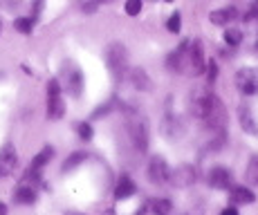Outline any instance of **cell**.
I'll return each mask as SVG.
<instances>
[{
	"label": "cell",
	"instance_id": "36",
	"mask_svg": "<svg viewBox=\"0 0 258 215\" xmlns=\"http://www.w3.org/2000/svg\"><path fill=\"white\" fill-rule=\"evenodd\" d=\"M106 215H115V211H108V213H106Z\"/></svg>",
	"mask_w": 258,
	"mask_h": 215
},
{
	"label": "cell",
	"instance_id": "1",
	"mask_svg": "<svg viewBox=\"0 0 258 215\" xmlns=\"http://www.w3.org/2000/svg\"><path fill=\"white\" fill-rule=\"evenodd\" d=\"M103 58H106L108 69L112 72V79H115V81H119V79L123 77V72H126V67H128L126 45H121V43H110V45L106 47V52H103Z\"/></svg>",
	"mask_w": 258,
	"mask_h": 215
},
{
	"label": "cell",
	"instance_id": "25",
	"mask_svg": "<svg viewBox=\"0 0 258 215\" xmlns=\"http://www.w3.org/2000/svg\"><path fill=\"white\" fill-rule=\"evenodd\" d=\"M171 208H173V204H171V199H155L153 202V213L155 215H171Z\"/></svg>",
	"mask_w": 258,
	"mask_h": 215
},
{
	"label": "cell",
	"instance_id": "10",
	"mask_svg": "<svg viewBox=\"0 0 258 215\" xmlns=\"http://www.w3.org/2000/svg\"><path fill=\"white\" fill-rule=\"evenodd\" d=\"M168 182H171L175 188H186V186H191V184L196 182V168L188 166V164H184V166H180V168H175V171H171V175H168Z\"/></svg>",
	"mask_w": 258,
	"mask_h": 215
},
{
	"label": "cell",
	"instance_id": "3",
	"mask_svg": "<svg viewBox=\"0 0 258 215\" xmlns=\"http://www.w3.org/2000/svg\"><path fill=\"white\" fill-rule=\"evenodd\" d=\"M66 112V103H63V90L61 81L52 79L47 83V117L49 119H61Z\"/></svg>",
	"mask_w": 258,
	"mask_h": 215
},
{
	"label": "cell",
	"instance_id": "34",
	"mask_svg": "<svg viewBox=\"0 0 258 215\" xmlns=\"http://www.w3.org/2000/svg\"><path fill=\"white\" fill-rule=\"evenodd\" d=\"M220 215H238V208L236 206H227V208H222Z\"/></svg>",
	"mask_w": 258,
	"mask_h": 215
},
{
	"label": "cell",
	"instance_id": "4",
	"mask_svg": "<svg viewBox=\"0 0 258 215\" xmlns=\"http://www.w3.org/2000/svg\"><path fill=\"white\" fill-rule=\"evenodd\" d=\"M202 121L207 123L211 130H216V132H225V123H227V112H225V106H222V101L213 94L211 97V103L209 108H207V114Z\"/></svg>",
	"mask_w": 258,
	"mask_h": 215
},
{
	"label": "cell",
	"instance_id": "33",
	"mask_svg": "<svg viewBox=\"0 0 258 215\" xmlns=\"http://www.w3.org/2000/svg\"><path fill=\"white\" fill-rule=\"evenodd\" d=\"M18 3H21V0H0V7H7V9H12V7H16Z\"/></svg>",
	"mask_w": 258,
	"mask_h": 215
},
{
	"label": "cell",
	"instance_id": "23",
	"mask_svg": "<svg viewBox=\"0 0 258 215\" xmlns=\"http://www.w3.org/2000/svg\"><path fill=\"white\" fill-rule=\"evenodd\" d=\"M34 25H36V21H34L32 16H21V18H16V21H14V27H16L21 34H32Z\"/></svg>",
	"mask_w": 258,
	"mask_h": 215
},
{
	"label": "cell",
	"instance_id": "13",
	"mask_svg": "<svg viewBox=\"0 0 258 215\" xmlns=\"http://www.w3.org/2000/svg\"><path fill=\"white\" fill-rule=\"evenodd\" d=\"M207 182H209L211 188H218V191H225V188L231 186V173L227 168L218 166V168H211L209 175H207Z\"/></svg>",
	"mask_w": 258,
	"mask_h": 215
},
{
	"label": "cell",
	"instance_id": "26",
	"mask_svg": "<svg viewBox=\"0 0 258 215\" xmlns=\"http://www.w3.org/2000/svg\"><path fill=\"white\" fill-rule=\"evenodd\" d=\"M225 43L231 45V47L240 45L242 43V32H240V29H227V32H225Z\"/></svg>",
	"mask_w": 258,
	"mask_h": 215
},
{
	"label": "cell",
	"instance_id": "5",
	"mask_svg": "<svg viewBox=\"0 0 258 215\" xmlns=\"http://www.w3.org/2000/svg\"><path fill=\"white\" fill-rule=\"evenodd\" d=\"M61 77H63V86H66L68 94H70V97H81V90H83V74H81V69H79L72 61H68V63H63Z\"/></svg>",
	"mask_w": 258,
	"mask_h": 215
},
{
	"label": "cell",
	"instance_id": "11",
	"mask_svg": "<svg viewBox=\"0 0 258 215\" xmlns=\"http://www.w3.org/2000/svg\"><path fill=\"white\" fill-rule=\"evenodd\" d=\"M168 175H171V171H168L166 162L162 157H153L151 159V166H148V177H151L153 184H166L168 182Z\"/></svg>",
	"mask_w": 258,
	"mask_h": 215
},
{
	"label": "cell",
	"instance_id": "12",
	"mask_svg": "<svg viewBox=\"0 0 258 215\" xmlns=\"http://www.w3.org/2000/svg\"><path fill=\"white\" fill-rule=\"evenodd\" d=\"M186 52H188V43H182L180 47L168 54L166 65L171 72H186Z\"/></svg>",
	"mask_w": 258,
	"mask_h": 215
},
{
	"label": "cell",
	"instance_id": "30",
	"mask_svg": "<svg viewBox=\"0 0 258 215\" xmlns=\"http://www.w3.org/2000/svg\"><path fill=\"white\" fill-rule=\"evenodd\" d=\"M216 77H218V65L216 61H209L207 63V79H209V83L216 81Z\"/></svg>",
	"mask_w": 258,
	"mask_h": 215
},
{
	"label": "cell",
	"instance_id": "32",
	"mask_svg": "<svg viewBox=\"0 0 258 215\" xmlns=\"http://www.w3.org/2000/svg\"><path fill=\"white\" fill-rule=\"evenodd\" d=\"M249 18H254V21H258V0H254L249 7Z\"/></svg>",
	"mask_w": 258,
	"mask_h": 215
},
{
	"label": "cell",
	"instance_id": "37",
	"mask_svg": "<svg viewBox=\"0 0 258 215\" xmlns=\"http://www.w3.org/2000/svg\"><path fill=\"white\" fill-rule=\"evenodd\" d=\"M68 215H79V213H68Z\"/></svg>",
	"mask_w": 258,
	"mask_h": 215
},
{
	"label": "cell",
	"instance_id": "16",
	"mask_svg": "<svg viewBox=\"0 0 258 215\" xmlns=\"http://www.w3.org/2000/svg\"><path fill=\"white\" fill-rule=\"evenodd\" d=\"M238 117H240V126L245 132H249V134H256L258 132V128H256V121H254V114H251V110L247 108V106H240L238 108Z\"/></svg>",
	"mask_w": 258,
	"mask_h": 215
},
{
	"label": "cell",
	"instance_id": "27",
	"mask_svg": "<svg viewBox=\"0 0 258 215\" xmlns=\"http://www.w3.org/2000/svg\"><path fill=\"white\" fill-rule=\"evenodd\" d=\"M180 27H182V16L180 14H173V16L168 18V23H166V29L171 34H177L180 32Z\"/></svg>",
	"mask_w": 258,
	"mask_h": 215
},
{
	"label": "cell",
	"instance_id": "2",
	"mask_svg": "<svg viewBox=\"0 0 258 215\" xmlns=\"http://www.w3.org/2000/svg\"><path fill=\"white\" fill-rule=\"evenodd\" d=\"M128 134H131L133 146L137 148L140 153H144L148 148V126L146 119L142 117L140 112H128Z\"/></svg>",
	"mask_w": 258,
	"mask_h": 215
},
{
	"label": "cell",
	"instance_id": "31",
	"mask_svg": "<svg viewBox=\"0 0 258 215\" xmlns=\"http://www.w3.org/2000/svg\"><path fill=\"white\" fill-rule=\"evenodd\" d=\"M110 108H112V101L103 103V106H99V110L92 114V117H94V119H99V117H101V114H108V112H110Z\"/></svg>",
	"mask_w": 258,
	"mask_h": 215
},
{
	"label": "cell",
	"instance_id": "29",
	"mask_svg": "<svg viewBox=\"0 0 258 215\" xmlns=\"http://www.w3.org/2000/svg\"><path fill=\"white\" fill-rule=\"evenodd\" d=\"M79 137H81L83 141H90L92 139V126L90 123H79Z\"/></svg>",
	"mask_w": 258,
	"mask_h": 215
},
{
	"label": "cell",
	"instance_id": "15",
	"mask_svg": "<svg viewBox=\"0 0 258 215\" xmlns=\"http://www.w3.org/2000/svg\"><path fill=\"white\" fill-rule=\"evenodd\" d=\"M236 18H238L236 7H222V9H216V12L209 14V21L213 25H227V23L236 21Z\"/></svg>",
	"mask_w": 258,
	"mask_h": 215
},
{
	"label": "cell",
	"instance_id": "21",
	"mask_svg": "<svg viewBox=\"0 0 258 215\" xmlns=\"http://www.w3.org/2000/svg\"><path fill=\"white\" fill-rule=\"evenodd\" d=\"M16 202H21V204H34L36 202V191H34L32 186H18L16 188Z\"/></svg>",
	"mask_w": 258,
	"mask_h": 215
},
{
	"label": "cell",
	"instance_id": "35",
	"mask_svg": "<svg viewBox=\"0 0 258 215\" xmlns=\"http://www.w3.org/2000/svg\"><path fill=\"white\" fill-rule=\"evenodd\" d=\"M0 215H7V206H5L3 202H0Z\"/></svg>",
	"mask_w": 258,
	"mask_h": 215
},
{
	"label": "cell",
	"instance_id": "19",
	"mask_svg": "<svg viewBox=\"0 0 258 215\" xmlns=\"http://www.w3.org/2000/svg\"><path fill=\"white\" fill-rule=\"evenodd\" d=\"M52 157H54V148H52V146H45L41 153L36 155V157H34V162H32V166H29V171L41 173V168L45 166V164H47Z\"/></svg>",
	"mask_w": 258,
	"mask_h": 215
},
{
	"label": "cell",
	"instance_id": "28",
	"mask_svg": "<svg viewBox=\"0 0 258 215\" xmlns=\"http://www.w3.org/2000/svg\"><path fill=\"white\" fill-rule=\"evenodd\" d=\"M142 12V0H126V14L128 16H137Z\"/></svg>",
	"mask_w": 258,
	"mask_h": 215
},
{
	"label": "cell",
	"instance_id": "20",
	"mask_svg": "<svg viewBox=\"0 0 258 215\" xmlns=\"http://www.w3.org/2000/svg\"><path fill=\"white\" fill-rule=\"evenodd\" d=\"M231 197H234V202H238V204H251L256 199V195L247 186H236L234 191H231Z\"/></svg>",
	"mask_w": 258,
	"mask_h": 215
},
{
	"label": "cell",
	"instance_id": "17",
	"mask_svg": "<svg viewBox=\"0 0 258 215\" xmlns=\"http://www.w3.org/2000/svg\"><path fill=\"white\" fill-rule=\"evenodd\" d=\"M162 132H164L168 139H175L184 132V128H182V121L177 117H166L164 123H162Z\"/></svg>",
	"mask_w": 258,
	"mask_h": 215
},
{
	"label": "cell",
	"instance_id": "14",
	"mask_svg": "<svg viewBox=\"0 0 258 215\" xmlns=\"http://www.w3.org/2000/svg\"><path fill=\"white\" fill-rule=\"evenodd\" d=\"M135 193H137L135 182H133L128 175H121V179H119L117 186H115V197L117 199H128V197H133Z\"/></svg>",
	"mask_w": 258,
	"mask_h": 215
},
{
	"label": "cell",
	"instance_id": "6",
	"mask_svg": "<svg viewBox=\"0 0 258 215\" xmlns=\"http://www.w3.org/2000/svg\"><path fill=\"white\" fill-rule=\"evenodd\" d=\"M205 72V52H202V43L193 41L188 43V52H186V74H198Z\"/></svg>",
	"mask_w": 258,
	"mask_h": 215
},
{
	"label": "cell",
	"instance_id": "7",
	"mask_svg": "<svg viewBox=\"0 0 258 215\" xmlns=\"http://www.w3.org/2000/svg\"><path fill=\"white\" fill-rule=\"evenodd\" d=\"M18 166V153L12 144H5L0 148V179L3 177H9Z\"/></svg>",
	"mask_w": 258,
	"mask_h": 215
},
{
	"label": "cell",
	"instance_id": "24",
	"mask_svg": "<svg viewBox=\"0 0 258 215\" xmlns=\"http://www.w3.org/2000/svg\"><path fill=\"white\" fill-rule=\"evenodd\" d=\"M86 159H88V155H86V153H72L70 157H68V162L63 164V168H61V171H63V173L74 171V168H77L81 162H86Z\"/></svg>",
	"mask_w": 258,
	"mask_h": 215
},
{
	"label": "cell",
	"instance_id": "18",
	"mask_svg": "<svg viewBox=\"0 0 258 215\" xmlns=\"http://www.w3.org/2000/svg\"><path fill=\"white\" fill-rule=\"evenodd\" d=\"M131 83L135 86V90H142V92H148V90H151V79H148V74L144 72L142 67H135L131 72Z\"/></svg>",
	"mask_w": 258,
	"mask_h": 215
},
{
	"label": "cell",
	"instance_id": "8",
	"mask_svg": "<svg viewBox=\"0 0 258 215\" xmlns=\"http://www.w3.org/2000/svg\"><path fill=\"white\" fill-rule=\"evenodd\" d=\"M236 88L240 90L242 94L251 97V94L258 92V72L254 69H240L236 74Z\"/></svg>",
	"mask_w": 258,
	"mask_h": 215
},
{
	"label": "cell",
	"instance_id": "22",
	"mask_svg": "<svg viewBox=\"0 0 258 215\" xmlns=\"http://www.w3.org/2000/svg\"><path fill=\"white\" fill-rule=\"evenodd\" d=\"M245 179H247V184H249V186L258 188V157H254L249 162V166H247V171H245Z\"/></svg>",
	"mask_w": 258,
	"mask_h": 215
},
{
	"label": "cell",
	"instance_id": "9",
	"mask_svg": "<svg viewBox=\"0 0 258 215\" xmlns=\"http://www.w3.org/2000/svg\"><path fill=\"white\" fill-rule=\"evenodd\" d=\"M211 97L213 94L209 92V90H205V88H198L196 92H193V97H191V114L193 117L205 119L207 108H209V103H211Z\"/></svg>",
	"mask_w": 258,
	"mask_h": 215
},
{
	"label": "cell",
	"instance_id": "38",
	"mask_svg": "<svg viewBox=\"0 0 258 215\" xmlns=\"http://www.w3.org/2000/svg\"><path fill=\"white\" fill-rule=\"evenodd\" d=\"M166 3H171V0H166Z\"/></svg>",
	"mask_w": 258,
	"mask_h": 215
}]
</instances>
